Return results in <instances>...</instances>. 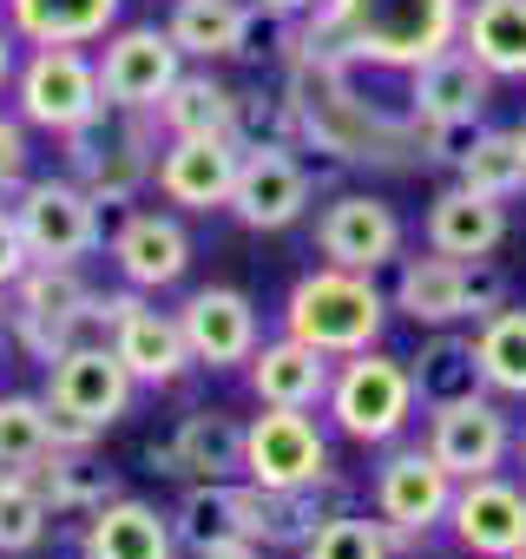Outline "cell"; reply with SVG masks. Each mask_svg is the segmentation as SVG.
<instances>
[{
	"mask_svg": "<svg viewBox=\"0 0 526 559\" xmlns=\"http://www.w3.org/2000/svg\"><path fill=\"white\" fill-rule=\"evenodd\" d=\"M290 112H297V139H310L316 152H330L336 165H382V171H408L415 152V119H388L356 93V73H303L290 67Z\"/></svg>",
	"mask_w": 526,
	"mask_h": 559,
	"instance_id": "obj_1",
	"label": "cell"
},
{
	"mask_svg": "<svg viewBox=\"0 0 526 559\" xmlns=\"http://www.w3.org/2000/svg\"><path fill=\"white\" fill-rule=\"evenodd\" d=\"M388 297L375 290L369 270H343V263H323L310 276H297L290 297H284V336L323 349V356H356V349H375L382 330H388Z\"/></svg>",
	"mask_w": 526,
	"mask_h": 559,
	"instance_id": "obj_2",
	"label": "cell"
},
{
	"mask_svg": "<svg viewBox=\"0 0 526 559\" xmlns=\"http://www.w3.org/2000/svg\"><path fill=\"white\" fill-rule=\"evenodd\" d=\"M330 14L343 21L362 67L415 73L421 60H434L461 40L467 0H330Z\"/></svg>",
	"mask_w": 526,
	"mask_h": 559,
	"instance_id": "obj_3",
	"label": "cell"
},
{
	"mask_svg": "<svg viewBox=\"0 0 526 559\" xmlns=\"http://www.w3.org/2000/svg\"><path fill=\"white\" fill-rule=\"evenodd\" d=\"M67 165L73 178L93 191V204H132L152 185V112H125V106H99L86 126L67 132Z\"/></svg>",
	"mask_w": 526,
	"mask_h": 559,
	"instance_id": "obj_4",
	"label": "cell"
},
{
	"mask_svg": "<svg viewBox=\"0 0 526 559\" xmlns=\"http://www.w3.org/2000/svg\"><path fill=\"white\" fill-rule=\"evenodd\" d=\"M323 408H330L336 435H349L356 448H388L408 428V415H415V376H408L402 356L356 349L330 376V402Z\"/></svg>",
	"mask_w": 526,
	"mask_h": 559,
	"instance_id": "obj_5",
	"label": "cell"
},
{
	"mask_svg": "<svg viewBox=\"0 0 526 559\" xmlns=\"http://www.w3.org/2000/svg\"><path fill=\"white\" fill-rule=\"evenodd\" d=\"M99 106H106V93H99V60H93L86 47H34V53L14 67V112H21L34 132L67 139V132L86 126Z\"/></svg>",
	"mask_w": 526,
	"mask_h": 559,
	"instance_id": "obj_6",
	"label": "cell"
},
{
	"mask_svg": "<svg viewBox=\"0 0 526 559\" xmlns=\"http://www.w3.org/2000/svg\"><path fill=\"white\" fill-rule=\"evenodd\" d=\"M323 474H336V454L310 408H263L256 421H243V480L290 493Z\"/></svg>",
	"mask_w": 526,
	"mask_h": 559,
	"instance_id": "obj_7",
	"label": "cell"
},
{
	"mask_svg": "<svg viewBox=\"0 0 526 559\" xmlns=\"http://www.w3.org/2000/svg\"><path fill=\"white\" fill-rule=\"evenodd\" d=\"M369 507L375 520L388 526V546H421L447 507H454V474L428 454V448H395L382 467H375V487H369Z\"/></svg>",
	"mask_w": 526,
	"mask_h": 559,
	"instance_id": "obj_8",
	"label": "cell"
},
{
	"mask_svg": "<svg viewBox=\"0 0 526 559\" xmlns=\"http://www.w3.org/2000/svg\"><path fill=\"white\" fill-rule=\"evenodd\" d=\"M21 237L34 250V263H86L99 250V204L80 178H27L14 198Z\"/></svg>",
	"mask_w": 526,
	"mask_h": 559,
	"instance_id": "obj_9",
	"label": "cell"
},
{
	"mask_svg": "<svg viewBox=\"0 0 526 559\" xmlns=\"http://www.w3.org/2000/svg\"><path fill=\"white\" fill-rule=\"evenodd\" d=\"M310 198H316V178L290 145H243L224 211L243 230H290V224H303Z\"/></svg>",
	"mask_w": 526,
	"mask_h": 559,
	"instance_id": "obj_10",
	"label": "cell"
},
{
	"mask_svg": "<svg viewBox=\"0 0 526 559\" xmlns=\"http://www.w3.org/2000/svg\"><path fill=\"white\" fill-rule=\"evenodd\" d=\"M184 73V53L165 27H112L106 53H99V93L106 106L125 112H158V99L171 93V80Z\"/></svg>",
	"mask_w": 526,
	"mask_h": 559,
	"instance_id": "obj_11",
	"label": "cell"
},
{
	"mask_svg": "<svg viewBox=\"0 0 526 559\" xmlns=\"http://www.w3.org/2000/svg\"><path fill=\"white\" fill-rule=\"evenodd\" d=\"M316 257L375 276L382 263L402 257V217H395V204L375 198V191H336L316 211Z\"/></svg>",
	"mask_w": 526,
	"mask_h": 559,
	"instance_id": "obj_12",
	"label": "cell"
},
{
	"mask_svg": "<svg viewBox=\"0 0 526 559\" xmlns=\"http://www.w3.org/2000/svg\"><path fill=\"white\" fill-rule=\"evenodd\" d=\"M132 389H139V382H132V369L119 362L112 343H73L67 356L47 362V402L67 408V415H80V421H93L99 435H106L112 421H125Z\"/></svg>",
	"mask_w": 526,
	"mask_h": 559,
	"instance_id": "obj_13",
	"label": "cell"
},
{
	"mask_svg": "<svg viewBox=\"0 0 526 559\" xmlns=\"http://www.w3.org/2000/svg\"><path fill=\"white\" fill-rule=\"evenodd\" d=\"M171 526H178V546H191V552L224 546V539L271 546V487H256V480H191Z\"/></svg>",
	"mask_w": 526,
	"mask_h": 559,
	"instance_id": "obj_14",
	"label": "cell"
},
{
	"mask_svg": "<svg viewBox=\"0 0 526 559\" xmlns=\"http://www.w3.org/2000/svg\"><path fill=\"white\" fill-rule=\"evenodd\" d=\"M447 474L454 487L461 480H480V474H500V461L513 454V428L506 415L487 402V395H467V402H447V408H428V441H421Z\"/></svg>",
	"mask_w": 526,
	"mask_h": 559,
	"instance_id": "obj_15",
	"label": "cell"
},
{
	"mask_svg": "<svg viewBox=\"0 0 526 559\" xmlns=\"http://www.w3.org/2000/svg\"><path fill=\"white\" fill-rule=\"evenodd\" d=\"M178 323H184V343H191V362L224 376V369H243L256 356V304L230 284H204L178 304Z\"/></svg>",
	"mask_w": 526,
	"mask_h": 559,
	"instance_id": "obj_16",
	"label": "cell"
},
{
	"mask_svg": "<svg viewBox=\"0 0 526 559\" xmlns=\"http://www.w3.org/2000/svg\"><path fill=\"white\" fill-rule=\"evenodd\" d=\"M237 158H243L237 139H165L152 185L178 211H224L230 185H237Z\"/></svg>",
	"mask_w": 526,
	"mask_h": 559,
	"instance_id": "obj_17",
	"label": "cell"
},
{
	"mask_svg": "<svg viewBox=\"0 0 526 559\" xmlns=\"http://www.w3.org/2000/svg\"><path fill=\"white\" fill-rule=\"evenodd\" d=\"M447 526L474 559H513L526 546V493L513 480H500V474L461 480L454 507H447Z\"/></svg>",
	"mask_w": 526,
	"mask_h": 559,
	"instance_id": "obj_18",
	"label": "cell"
},
{
	"mask_svg": "<svg viewBox=\"0 0 526 559\" xmlns=\"http://www.w3.org/2000/svg\"><path fill=\"white\" fill-rule=\"evenodd\" d=\"M112 349H119V362L132 369L139 389H171V382H184V369H198L178 310H152L139 290H132V304L112 323Z\"/></svg>",
	"mask_w": 526,
	"mask_h": 559,
	"instance_id": "obj_19",
	"label": "cell"
},
{
	"mask_svg": "<svg viewBox=\"0 0 526 559\" xmlns=\"http://www.w3.org/2000/svg\"><path fill=\"white\" fill-rule=\"evenodd\" d=\"M112 263L125 290H171L191 270V230L178 224V211H125V224L112 230Z\"/></svg>",
	"mask_w": 526,
	"mask_h": 559,
	"instance_id": "obj_20",
	"label": "cell"
},
{
	"mask_svg": "<svg viewBox=\"0 0 526 559\" xmlns=\"http://www.w3.org/2000/svg\"><path fill=\"white\" fill-rule=\"evenodd\" d=\"M421 230H428V250L474 263V257H493V250L506 243V204L454 178L447 191H434V198H428Z\"/></svg>",
	"mask_w": 526,
	"mask_h": 559,
	"instance_id": "obj_21",
	"label": "cell"
},
{
	"mask_svg": "<svg viewBox=\"0 0 526 559\" xmlns=\"http://www.w3.org/2000/svg\"><path fill=\"white\" fill-rule=\"evenodd\" d=\"M330 362L336 356H323V349H310L297 336H277V343H256L243 376H250V395L263 408H323L330 402V376H336Z\"/></svg>",
	"mask_w": 526,
	"mask_h": 559,
	"instance_id": "obj_22",
	"label": "cell"
},
{
	"mask_svg": "<svg viewBox=\"0 0 526 559\" xmlns=\"http://www.w3.org/2000/svg\"><path fill=\"white\" fill-rule=\"evenodd\" d=\"M80 559H178V526L171 513H158L152 500H106L99 513H86L80 533Z\"/></svg>",
	"mask_w": 526,
	"mask_h": 559,
	"instance_id": "obj_23",
	"label": "cell"
},
{
	"mask_svg": "<svg viewBox=\"0 0 526 559\" xmlns=\"http://www.w3.org/2000/svg\"><path fill=\"white\" fill-rule=\"evenodd\" d=\"M487 99H493V73L461 40L408 73V112L415 119H480Z\"/></svg>",
	"mask_w": 526,
	"mask_h": 559,
	"instance_id": "obj_24",
	"label": "cell"
},
{
	"mask_svg": "<svg viewBox=\"0 0 526 559\" xmlns=\"http://www.w3.org/2000/svg\"><path fill=\"white\" fill-rule=\"evenodd\" d=\"M415 330H454L467 323V263L461 257H402V276H395V297H388Z\"/></svg>",
	"mask_w": 526,
	"mask_h": 559,
	"instance_id": "obj_25",
	"label": "cell"
},
{
	"mask_svg": "<svg viewBox=\"0 0 526 559\" xmlns=\"http://www.w3.org/2000/svg\"><path fill=\"white\" fill-rule=\"evenodd\" d=\"M27 47H93L119 27L125 0H0Z\"/></svg>",
	"mask_w": 526,
	"mask_h": 559,
	"instance_id": "obj_26",
	"label": "cell"
},
{
	"mask_svg": "<svg viewBox=\"0 0 526 559\" xmlns=\"http://www.w3.org/2000/svg\"><path fill=\"white\" fill-rule=\"evenodd\" d=\"M152 126L165 132V139H237V93L204 67V73H178L171 80V93L158 99V112H152Z\"/></svg>",
	"mask_w": 526,
	"mask_h": 559,
	"instance_id": "obj_27",
	"label": "cell"
},
{
	"mask_svg": "<svg viewBox=\"0 0 526 559\" xmlns=\"http://www.w3.org/2000/svg\"><path fill=\"white\" fill-rule=\"evenodd\" d=\"M250 21H256V8H243V0H171L165 34L178 40L184 60L211 67V60H237L243 53Z\"/></svg>",
	"mask_w": 526,
	"mask_h": 559,
	"instance_id": "obj_28",
	"label": "cell"
},
{
	"mask_svg": "<svg viewBox=\"0 0 526 559\" xmlns=\"http://www.w3.org/2000/svg\"><path fill=\"white\" fill-rule=\"evenodd\" d=\"M184 480H237L243 474V421L230 408H191L171 428Z\"/></svg>",
	"mask_w": 526,
	"mask_h": 559,
	"instance_id": "obj_29",
	"label": "cell"
},
{
	"mask_svg": "<svg viewBox=\"0 0 526 559\" xmlns=\"http://www.w3.org/2000/svg\"><path fill=\"white\" fill-rule=\"evenodd\" d=\"M461 47L493 80H526V0H467Z\"/></svg>",
	"mask_w": 526,
	"mask_h": 559,
	"instance_id": "obj_30",
	"label": "cell"
},
{
	"mask_svg": "<svg viewBox=\"0 0 526 559\" xmlns=\"http://www.w3.org/2000/svg\"><path fill=\"white\" fill-rule=\"evenodd\" d=\"M408 376H415V402H428V408H447V402L487 395V376H480L474 336H454V330H428V343H421V356L408 362Z\"/></svg>",
	"mask_w": 526,
	"mask_h": 559,
	"instance_id": "obj_31",
	"label": "cell"
},
{
	"mask_svg": "<svg viewBox=\"0 0 526 559\" xmlns=\"http://www.w3.org/2000/svg\"><path fill=\"white\" fill-rule=\"evenodd\" d=\"M34 480H40V493H47L53 513H99L106 500L125 493L119 487V467H106L93 448H53Z\"/></svg>",
	"mask_w": 526,
	"mask_h": 559,
	"instance_id": "obj_32",
	"label": "cell"
},
{
	"mask_svg": "<svg viewBox=\"0 0 526 559\" xmlns=\"http://www.w3.org/2000/svg\"><path fill=\"white\" fill-rule=\"evenodd\" d=\"M336 513H356V487L343 474H323L310 487H290V493H271V546H303L323 520Z\"/></svg>",
	"mask_w": 526,
	"mask_h": 559,
	"instance_id": "obj_33",
	"label": "cell"
},
{
	"mask_svg": "<svg viewBox=\"0 0 526 559\" xmlns=\"http://www.w3.org/2000/svg\"><path fill=\"white\" fill-rule=\"evenodd\" d=\"M474 356H480V376L493 395H513L526 402V310H493L480 330H474Z\"/></svg>",
	"mask_w": 526,
	"mask_h": 559,
	"instance_id": "obj_34",
	"label": "cell"
},
{
	"mask_svg": "<svg viewBox=\"0 0 526 559\" xmlns=\"http://www.w3.org/2000/svg\"><path fill=\"white\" fill-rule=\"evenodd\" d=\"M454 178L487 191V198H500V204H513L526 191V145H519V132H480L467 145V158L454 165Z\"/></svg>",
	"mask_w": 526,
	"mask_h": 559,
	"instance_id": "obj_35",
	"label": "cell"
},
{
	"mask_svg": "<svg viewBox=\"0 0 526 559\" xmlns=\"http://www.w3.org/2000/svg\"><path fill=\"white\" fill-rule=\"evenodd\" d=\"M47 526H53V507H47L40 480L34 474H0V552H8V559L40 552Z\"/></svg>",
	"mask_w": 526,
	"mask_h": 559,
	"instance_id": "obj_36",
	"label": "cell"
},
{
	"mask_svg": "<svg viewBox=\"0 0 526 559\" xmlns=\"http://www.w3.org/2000/svg\"><path fill=\"white\" fill-rule=\"evenodd\" d=\"M47 454H53L47 395H0V467L8 474H40Z\"/></svg>",
	"mask_w": 526,
	"mask_h": 559,
	"instance_id": "obj_37",
	"label": "cell"
},
{
	"mask_svg": "<svg viewBox=\"0 0 526 559\" xmlns=\"http://www.w3.org/2000/svg\"><path fill=\"white\" fill-rule=\"evenodd\" d=\"M297 552H303V559H395L388 526L369 520V513H336V520H323Z\"/></svg>",
	"mask_w": 526,
	"mask_h": 559,
	"instance_id": "obj_38",
	"label": "cell"
},
{
	"mask_svg": "<svg viewBox=\"0 0 526 559\" xmlns=\"http://www.w3.org/2000/svg\"><path fill=\"white\" fill-rule=\"evenodd\" d=\"M474 139H480V119H415V152L428 165H461Z\"/></svg>",
	"mask_w": 526,
	"mask_h": 559,
	"instance_id": "obj_39",
	"label": "cell"
},
{
	"mask_svg": "<svg viewBox=\"0 0 526 559\" xmlns=\"http://www.w3.org/2000/svg\"><path fill=\"white\" fill-rule=\"evenodd\" d=\"M27 119L21 112H0V204H14L27 185Z\"/></svg>",
	"mask_w": 526,
	"mask_h": 559,
	"instance_id": "obj_40",
	"label": "cell"
},
{
	"mask_svg": "<svg viewBox=\"0 0 526 559\" xmlns=\"http://www.w3.org/2000/svg\"><path fill=\"white\" fill-rule=\"evenodd\" d=\"M493 310H506V270H500L493 257H474V263H467V317L487 323Z\"/></svg>",
	"mask_w": 526,
	"mask_h": 559,
	"instance_id": "obj_41",
	"label": "cell"
},
{
	"mask_svg": "<svg viewBox=\"0 0 526 559\" xmlns=\"http://www.w3.org/2000/svg\"><path fill=\"white\" fill-rule=\"evenodd\" d=\"M27 263H34V250L21 237V217H14V204H0V290H14L27 276Z\"/></svg>",
	"mask_w": 526,
	"mask_h": 559,
	"instance_id": "obj_42",
	"label": "cell"
},
{
	"mask_svg": "<svg viewBox=\"0 0 526 559\" xmlns=\"http://www.w3.org/2000/svg\"><path fill=\"white\" fill-rule=\"evenodd\" d=\"M191 559H271V546H256V539H224V546H204Z\"/></svg>",
	"mask_w": 526,
	"mask_h": 559,
	"instance_id": "obj_43",
	"label": "cell"
},
{
	"mask_svg": "<svg viewBox=\"0 0 526 559\" xmlns=\"http://www.w3.org/2000/svg\"><path fill=\"white\" fill-rule=\"evenodd\" d=\"M256 14H271V21H303V14H316L323 0H250Z\"/></svg>",
	"mask_w": 526,
	"mask_h": 559,
	"instance_id": "obj_44",
	"label": "cell"
},
{
	"mask_svg": "<svg viewBox=\"0 0 526 559\" xmlns=\"http://www.w3.org/2000/svg\"><path fill=\"white\" fill-rule=\"evenodd\" d=\"M145 461H152V474H165V480H184V467H178V448H171V435H165V441H152V448H145Z\"/></svg>",
	"mask_w": 526,
	"mask_h": 559,
	"instance_id": "obj_45",
	"label": "cell"
},
{
	"mask_svg": "<svg viewBox=\"0 0 526 559\" xmlns=\"http://www.w3.org/2000/svg\"><path fill=\"white\" fill-rule=\"evenodd\" d=\"M14 47H21V34L0 21V86H14V67H21V60H14Z\"/></svg>",
	"mask_w": 526,
	"mask_h": 559,
	"instance_id": "obj_46",
	"label": "cell"
},
{
	"mask_svg": "<svg viewBox=\"0 0 526 559\" xmlns=\"http://www.w3.org/2000/svg\"><path fill=\"white\" fill-rule=\"evenodd\" d=\"M8 317H14V304H8V290H0V323H8Z\"/></svg>",
	"mask_w": 526,
	"mask_h": 559,
	"instance_id": "obj_47",
	"label": "cell"
},
{
	"mask_svg": "<svg viewBox=\"0 0 526 559\" xmlns=\"http://www.w3.org/2000/svg\"><path fill=\"white\" fill-rule=\"evenodd\" d=\"M513 132H519V145H526V119H519V126H513Z\"/></svg>",
	"mask_w": 526,
	"mask_h": 559,
	"instance_id": "obj_48",
	"label": "cell"
},
{
	"mask_svg": "<svg viewBox=\"0 0 526 559\" xmlns=\"http://www.w3.org/2000/svg\"><path fill=\"white\" fill-rule=\"evenodd\" d=\"M519 467H526V435H519Z\"/></svg>",
	"mask_w": 526,
	"mask_h": 559,
	"instance_id": "obj_49",
	"label": "cell"
},
{
	"mask_svg": "<svg viewBox=\"0 0 526 559\" xmlns=\"http://www.w3.org/2000/svg\"><path fill=\"white\" fill-rule=\"evenodd\" d=\"M513 559H526V546H519V552H513Z\"/></svg>",
	"mask_w": 526,
	"mask_h": 559,
	"instance_id": "obj_50",
	"label": "cell"
}]
</instances>
